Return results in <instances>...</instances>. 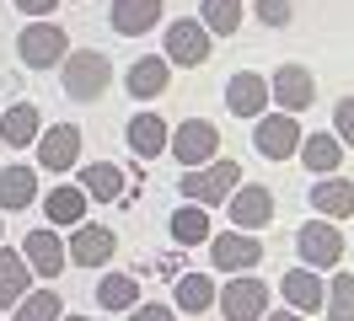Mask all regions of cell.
Returning a JSON list of instances; mask_svg holds the SVG:
<instances>
[{"label":"cell","instance_id":"cell-1","mask_svg":"<svg viewBox=\"0 0 354 321\" xmlns=\"http://www.w3.org/2000/svg\"><path fill=\"white\" fill-rule=\"evenodd\" d=\"M59 86H65L70 102H102L113 86V59L97 48H75L59 59Z\"/></svg>","mask_w":354,"mask_h":321},{"label":"cell","instance_id":"cell-2","mask_svg":"<svg viewBox=\"0 0 354 321\" xmlns=\"http://www.w3.org/2000/svg\"><path fill=\"white\" fill-rule=\"evenodd\" d=\"M236 182H242V166L215 155V161H204V166H188V171H183V177H177V193H183L188 204H199V209H221Z\"/></svg>","mask_w":354,"mask_h":321},{"label":"cell","instance_id":"cell-3","mask_svg":"<svg viewBox=\"0 0 354 321\" xmlns=\"http://www.w3.org/2000/svg\"><path fill=\"white\" fill-rule=\"evenodd\" d=\"M70 54V38L59 21H27L22 32H17V59L27 70H54V64Z\"/></svg>","mask_w":354,"mask_h":321},{"label":"cell","instance_id":"cell-4","mask_svg":"<svg viewBox=\"0 0 354 321\" xmlns=\"http://www.w3.org/2000/svg\"><path fill=\"white\" fill-rule=\"evenodd\" d=\"M221 321H263L268 316V284L252 273H231L225 289H215Z\"/></svg>","mask_w":354,"mask_h":321},{"label":"cell","instance_id":"cell-5","mask_svg":"<svg viewBox=\"0 0 354 321\" xmlns=\"http://www.w3.org/2000/svg\"><path fill=\"white\" fill-rule=\"evenodd\" d=\"M167 150L183 161V171H188V166H204V161H215V155H221V128L209 124V118H183V124L172 128Z\"/></svg>","mask_w":354,"mask_h":321},{"label":"cell","instance_id":"cell-6","mask_svg":"<svg viewBox=\"0 0 354 321\" xmlns=\"http://www.w3.org/2000/svg\"><path fill=\"white\" fill-rule=\"evenodd\" d=\"M338 220H306L301 231H295V252H301V262L306 268H338L344 262V231H333Z\"/></svg>","mask_w":354,"mask_h":321},{"label":"cell","instance_id":"cell-7","mask_svg":"<svg viewBox=\"0 0 354 321\" xmlns=\"http://www.w3.org/2000/svg\"><path fill=\"white\" fill-rule=\"evenodd\" d=\"M209 32H204L199 17H183V21H167V43H161V54H167V64H183V70H199V64H209Z\"/></svg>","mask_w":354,"mask_h":321},{"label":"cell","instance_id":"cell-8","mask_svg":"<svg viewBox=\"0 0 354 321\" xmlns=\"http://www.w3.org/2000/svg\"><path fill=\"white\" fill-rule=\"evenodd\" d=\"M268 102L279 107V113H306V107H317V81H311L306 64H279L274 75H268Z\"/></svg>","mask_w":354,"mask_h":321},{"label":"cell","instance_id":"cell-9","mask_svg":"<svg viewBox=\"0 0 354 321\" xmlns=\"http://www.w3.org/2000/svg\"><path fill=\"white\" fill-rule=\"evenodd\" d=\"M252 145H258L263 161H290V155L301 150L295 113H263V118H252Z\"/></svg>","mask_w":354,"mask_h":321},{"label":"cell","instance_id":"cell-10","mask_svg":"<svg viewBox=\"0 0 354 321\" xmlns=\"http://www.w3.org/2000/svg\"><path fill=\"white\" fill-rule=\"evenodd\" d=\"M209 262H215V273H247L263 262V241L252 231H221L209 235Z\"/></svg>","mask_w":354,"mask_h":321},{"label":"cell","instance_id":"cell-11","mask_svg":"<svg viewBox=\"0 0 354 321\" xmlns=\"http://www.w3.org/2000/svg\"><path fill=\"white\" fill-rule=\"evenodd\" d=\"M225 214H231L236 231H263L268 220H274V188H263V182H236L231 198H225Z\"/></svg>","mask_w":354,"mask_h":321},{"label":"cell","instance_id":"cell-12","mask_svg":"<svg viewBox=\"0 0 354 321\" xmlns=\"http://www.w3.org/2000/svg\"><path fill=\"white\" fill-rule=\"evenodd\" d=\"M113 252H118V235H113V225H70V262L75 268H102V262H113Z\"/></svg>","mask_w":354,"mask_h":321},{"label":"cell","instance_id":"cell-13","mask_svg":"<svg viewBox=\"0 0 354 321\" xmlns=\"http://www.w3.org/2000/svg\"><path fill=\"white\" fill-rule=\"evenodd\" d=\"M32 145H38V166L44 171H70L75 161H81V128L75 124H54V128H44Z\"/></svg>","mask_w":354,"mask_h":321},{"label":"cell","instance_id":"cell-14","mask_svg":"<svg viewBox=\"0 0 354 321\" xmlns=\"http://www.w3.org/2000/svg\"><path fill=\"white\" fill-rule=\"evenodd\" d=\"M167 86H172V64H167V54H161V59H156V54H140V59L124 70V91H129L134 102H156Z\"/></svg>","mask_w":354,"mask_h":321},{"label":"cell","instance_id":"cell-15","mask_svg":"<svg viewBox=\"0 0 354 321\" xmlns=\"http://www.w3.org/2000/svg\"><path fill=\"white\" fill-rule=\"evenodd\" d=\"M225 107H231L236 118H263V113H268V75H258V70H236V75L225 81Z\"/></svg>","mask_w":354,"mask_h":321},{"label":"cell","instance_id":"cell-16","mask_svg":"<svg viewBox=\"0 0 354 321\" xmlns=\"http://www.w3.org/2000/svg\"><path fill=\"white\" fill-rule=\"evenodd\" d=\"M167 11V0H113L108 6V27L118 38H145Z\"/></svg>","mask_w":354,"mask_h":321},{"label":"cell","instance_id":"cell-17","mask_svg":"<svg viewBox=\"0 0 354 321\" xmlns=\"http://www.w3.org/2000/svg\"><path fill=\"white\" fill-rule=\"evenodd\" d=\"M279 295H285L290 311H301V316H317L322 311V295H328V284H322V273L317 268H290L285 278H279Z\"/></svg>","mask_w":354,"mask_h":321},{"label":"cell","instance_id":"cell-18","mask_svg":"<svg viewBox=\"0 0 354 321\" xmlns=\"http://www.w3.org/2000/svg\"><path fill=\"white\" fill-rule=\"evenodd\" d=\"M306 198H311V209L322 214V220H349V214H354V182H349V177H338V171L317 177V188H311Z\"/></svg>","mask_w":354,"mask_h":321},{"label":"cell","instance_id":"cell-19","mask_svg":"<svg viewBox=\"0 0 354 321\" xmlns=\"http://www.w3.org/2000/svg\"><path fill=\"white\" fill-rule=\"evenodd\" d=\"M295 155H301V166H306L311 177H328V171L344 166V139L328 134V128H322V134H301V150H295Z\"/></svg>","mask_w":354,"mask_h":321},{"label":"cell","instance_id":"cell-20","mask_svg":"<svg viewBox=\"0 0 354 321\" xmlns=\"http://www.w3.org/2000/svg\"><path fill=\"white\" fill-rule=\"evenodd\" d=\"M27 268L32 273H44V278H59L65 273V241H59V231H27Z\"/></svg>","mask_w":354,"mask_h":321},{"label":"cell","instance_id":"cell-21","mask_svg":"<svg viewBox=\"0 0 354 321\" xmlns=\"http://www.w3.org/2000/svg\"><path fill=\"white\" fill-rule=\"evenodd\" d=\"M124 139H129V150L140 161H156V155L167 150V139H172V128L161 124V113H134L129 128H124Z\"/></svg>","mask_w":354,"mask_h":321},{"label":"cell","instance_id":"cell-22","mask_svg":"<svg viewBox=\"0 0 354 321\" xmlns=\"http://www.w3.org/2000/svg\"><path fill=\"white\" fill-rule=\"evenodd\" d=\"M38 134H44V118H38L32 102H11L6 113H0V139H6L11 150H27Z\"/></svg>","mask_w":354,"mask_h":321},{"label":"cell","instance_id":"cell-23","mask_svg":"<svg viewBox=\"0 0 354 321\" xmlns=\"http://www.w3.org/2000/svg\"><path fill=\"white\" fill-rule=\"evenodd\" d=\"M86 188H81V182H75V188H54L44 198V214H48V225H54V231H65V225H81V220H86Z\"/></svg>","mask_w":354,"mask_h":321},{"label":"cell","instance_id":"cell-24","mask_svg":"<svg viewBox=\"0 0 354 321\" xmlns=\"http://www.w3.org/2000/svg\"><path fill=\"white\" fill-rule=\"evenodd\" d=\"M75 182L86 188V198L113 204V198L124 193V166H113V161H91V166H81V177H75Z\"/></svg>","mask_w":354,"mask_h":321},{"label":"cell","instance_id":"cell-25","mask_svg":"<svg viewBox=\"0 0 354 321\" xmlns=\"http://www.w3.org/2000/svg\"><path fill=\"white\" fill-rule=\"evenodd\" d=\"M38 198V171L32 166H0V209H27Z\"/></svg>","mask_w":354,"mask_h":321},{"label":"cell","instance_id":"cell-26","mask_svg":"<svg viewBox=\"0 0 354 321\" xmlns=\"http://www.w3.org/2000/svg\"><path fill=\"white\" fill-rule=\"evenodd\" d=\"M27 278H32L27 257L11 252V246H0V311H11V305L27 295Z\"/></svg>","mask_w":354,"mask_h":321},{"label":"cell","instance_id":"cell-27","mask_svg":"<svg viewBox=\"0 0 354 321\" xmlns=\"http://www.w3.org/2000/svg\"><path fill=\"white\" fill-rule=\"evenodd\" d=\"M167 231H172L177 246H199V241H209V209H199V204L183 198V209H172Z\"/></svg>","mask_w":354,"mask_h":321},{"label":"cell","instance_id":"cell-28","mask_svg":"<svg viewBox=\"0 0 354 321\" xmlns=\"http://www.w3.org/2000/svg\"><path fill=\"white\" fill-rule=\"evenodd\" d=\"M242 0H199V21L209 38H231V32H242Z\"/></svg>","mask_w":354,"mask_h":321},{"label":"cell","instance_id":"cell-29","mask_svg":"<svg viewBox=\"0 0 354 321\" xmlns=\"http://www.w3.org/2000/svg\"><path fill=\"white\" fill-rule=\"evenodd\" d=\"M209 305H215V278H209V273H183V278H177V311L204 316Z\"/></svg>","mask_w":354,"mask_h":321},{"label":"cell","instance_id":"cell-30","mask_svg":"<svg viewBox=\"0 0 354 321\" xmlns=\"http://www.w3.org/2000/svg\"><path fill=\"white\" fill-rule=\"evenodd\" d=\"M134 300H140L134 273H108L97 284V305H102V311H134Z\"/></svg>","mask_w":354,"mask_h":321},{"label":"cell","instance_id":"cell-31","mask_svg":"<svg viewBox=\"0 0 354 321\" xmlns=\"http://www.w3.org/2000/svg\"><path fill=\"white\" fill-rule=\"evenodd\" d=\"M11 311H17L11 321H59V316H65V305H59V295H54V289H27Z\"/></svg>","mask_w":354,"mask_h":321},{"label":"cell","instance_id":"cell-32","mask_svg":"<svg viewBox=\"0 0 354 321\" xmlns=\"http://www.w3.org/2000/svg\"><path fill=\"white\" fill-rule=\"evenodd\" d=\"M322 311H328V321H354V273H333Z\"/></svg>","mask_w":354,"mask_h":321},{"label":"cell","instance_id":"cell-33","mask_svg":"<svg viewBox=\"0 0 354 321\" xmlns=\"http://www.w3.org/2000/svg\"><path fill=\"white\" fill-rule=\"evenodd\" d=\"M252 17L263 21V27H290V17H295V0H258V6H252Z\"/></svg>","mask_w":354,"mask_h":321},{"label":"cell","instance_id":"cell-34","mask_svg":"<svg viewBox=\"0 0 354 321\" xmlns=\"http://www.w3.org/2000/svg\"><path fill=\"white\" fill-rule=\"evenodd\" d=\"M333 134L344 139V150H354V97L333 102Z\"/></svg>","mask_w":354,"mask_h":321},{"label":"cell","instance_id":"cell-35","mask_svg":"<svg viewBox=\"0 0 354 321\" xmlns=\"http://www.w3.org/2000/svg\"><path fill=\"white\" fill-rule=\"evenodd\" d=\"M129 321H177L172 305H161V300H134V316Z\"/></svg>","mask_w":354,"mask_h":321},{"label":"cell","instance_id":"cell-36","mask_svg":"<svg viewBox=\"0 0 354 321\" xmlns=\"http://www.w3.org/2000/svg\"><path fill=\"white\" fill-rule=\"evenodd\" d=\"M17 11H22V17H54L59 0H17Z\"/></svg>","mask_w":354,"mask_h":321},{"label":"cell","instance_id":"cell-37","mask_svg":"<svg viewBox=\"0 0 354 321\" xmlns=\"http://www.w3.org/2000/svg\"><path fill=\"white\" fill-rule=\"evenodd\" d=\"M263 321H311V316H301V311H279V316H263Z\"/></svg>","mask_w":354,"mask_h":321},{"label":"cell","instance_id":"cell-38","mask_svg":"<svg viewBox=\"0 0 354 321\" xmlns=\"http://www.w3.org/2000/svg\"><path fill=\"white\" fill-rule=\"evenodd\" d=\"M59 321H86V316H59Z\"/></svg>","mask_w":354,"mask_h":321},{"label":"cell","instance_id":"cell-39","mask_svg":"<svg viewBox=\"0 0 354 321\" xmlns=\"http://www.w3.org/2000/svg\"><path fill=\"white\" fill-rule=\"evenodd\" d=\"M0 235H6V225H0Z\"/></svg>","mask_w":354,"mask_h":321}]
</instances>
